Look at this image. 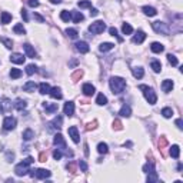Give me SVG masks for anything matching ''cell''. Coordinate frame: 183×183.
Segmentation results:
<instances>
[{"mask_svg": "<svg viewBox=\"0 0 183 183\" xmlns=\"http://www.w3.org/2000/svg\"><path fill=\"white\" fill-rule=\"evenodd\" d=\"M109 85H110V89L113 92V94H120L126 89V80L122 77H118V76H113L109 80Z\"/></svg>", "mask_w": 183, "mask_h": 183, "instance_id": "cell-1", "label": "cell"}, {"mask_svg": "<svg viewBox=\"0 0 183 183\" xmlns=\"http://www.w3.org/2000/svg\"><path fill=\"white\" fill-rule=\"evenodd\" d=\"M34 160H33V157H26L22 163H19L16 167H14V173L17 175V176H25V175H27L30 170H29V166L33 163Z\"/></svg>", "mask_w": 183, "mask_h": 183, "instance_id": "cell-2", "label": "cell"}, {"mask_svg": "<svg viewBox=\"0 0 183 183\" xmlns=\"http://www.w3.org/2000/svg\"><path fill=\"white\" fill-rule=\"evenodd\" d=\"M140 90H143V94H144V97H146V100L149 102V105H155V103L157 102V96H156V93H155V90H153L152 87L142 85L140 86Z\"/></svg>", "mask_w": 183, "mask_h": 183, "instance_id": "cell-3", "label": "cell"}, {"mask_svg": "<svg viewBox=\"0 0 183 183\" xmlns=\"http://www.w3.org/2000/svg\"><path fill=\"white\" fill-rule=\"evenodd\" d=\"M152 27H153V30L156 33H159V34H169V27H167V25L166 23H163V22H153L152 23Z\"/></svg>", "mask_w": 183, "mask_h": 183, "instance_id": "cell-4", "label": "cell"}, {"mask_svg": "<svg viewBox=\"0 0 183 183\" xmlns=\"http://www.w3.org/2000/svg\"><path fill=\"white\" fill-rule=\"evenodd\" d=\"M106 30V25L103 22H94L89 26V32L93 33V34H100Z\"/></svg>", "mask_w": 183, "mask_h": 183, "instance_id": "cell-5", "label": "cell"}, {"mask_svg": "<svg viewBox=\"0 0 183 183\" xmlns=\"http://www.w3.org/2000/svg\"><path fill=\"white\" fill-rule=\"evenodd\" d=\"M30 176L32 177H36V179H49L52 176V172L46 169H36V170H30Z\"/></svg>", "mask_w": 183, "mask_h": 183, "instance_id": "cell-6", "label": "cell"}, {"mask_svg": "<svg viewBox=\"0 0 183 183\" xmlns=\"http://www.w3.org/2000/svg\"><path fill=\"white\" fill-rule=\"evenodd\" d=\"M16 119L12 118V116H7L4 120H3V127H4V130H13L14 127H16Z\"/></svg>", "mask_w": 183, "mask_h": 183, "instance_id": "cell-7", "label": "cell"}, {"mask_svg": "<svg viewBox=\"0 0 183 183\" xmlns=\"http://www.w3.org/2000/svg\"><path fill=\"white\" fill-rule=\"evenodd\" d=\"M67 133H69V136L72 137V140L74 142V143H79L80 142V136H79V130L76 126H70L69 127V130H67Z\"/></svg>", "mask_w": 183, "mask_h": 183, "instance_id": "cell-8", "label": "cell"}, {"mask_svg": "<svg viewBox=\"0 0 183 183\" xmlns=\"http://www.w3.org/2000/svg\"><path fill=\"white\" fill-rule=\"evenodd\" d=\"M10 60H12V63H16V65H23L25 60H26V57H25L23 54H20V53H13V54L10 56Z\"/></svg>", "mask_w": 183, "mask_h": 183, "instance_id": "cell-9", "label": "cell"}, {"mask_svg": "<svg viewBox=\"0 0 183 183\" xmlns=\"http://www.w3.org/2000/svg\"><path fill=\"white\" fill-rule=\"evenodd\" d=\"M82 92L85 93L86 96H93L94 92H96V89H94V86L90 85V83H85L83 87H82Z\"/></svg>", "mask_w": 183, "mask_h": 183, "instance_id": "cell-10", "label": "cell"}, {"mask_svg": "<svg viewBox=\"0 0 183 183\" xmlns=\"http://www.w3.org/2000/svg\"><path fill=\"white\" fill-rule=\"evenodd\" d=\"M53 143L56 144V146H60V147H62V150H63V149H66V142H65V139H63V136H62L60 133L54 136V139H53Z\"/></svg>", "mask_w": 183, "mask_h": 183, "instance_id": "cell-11", "label": "cell"}, {"mask_svg": "<svg viewBox=\"0 0 183 183\" xmlns=\"http://www.w3.org/2000/svg\"><path fill=\"white\" fill-rule=\"evenodd\" d=\"M63 110H65V115H67L69 118L73 116V113H74V103L73 102H67L63 107Z\"/></svg>", "mask_w": 183, "mask_h": 183, "instance_id": "cell-12", "label": "cell"}, {"mask_svg": "<svg viewBox=\"0 0 183 183\" xmlns=\"http://www.w3.org/2000/svg\"><path fill=\"white\" fill-rule=\"evenodd\" d=\"M144 39H146V34H144V32H142V30H139V32L133 36V43H137V45H140V43H143Z\"/></svg>", "mask_w": 183, "mask_h": 183, "instance_id": "cell-13", "label": "cell"}, {"mask_svg": "<svg viewBox=\"0 0 183 183\" xmlns=\"http://www.w3.org/2000/svg\"><path fill=\"white\" fill-rule=\"evenodd\" d=\"M74 46H76V50L80 52V53H87L89 52V45H87L86 42H77Z\"/></svg>", "mask_w": 183, "mask_h": 183, "instance_id": "cell-14", "label": "cell"}, {"mask_svg": "<svg viewBox=\"0 0 183 183\" xmlns=\"http://www.w3.org/2000/svg\"><path fill=\"white\" fill-rule=\"evenodd\" d=\"M49 94H50L53 99H56V100L62 99V96H63V94H62V90H60V87H53V89H50Z\"/></svg>", "mask_w": 183, "mask_h": 183, "instance_id": "cell-15", "label": "cell"}, {"mask_svg": "<svg viewBox=\"0 0 183 183\" xmlns=\"http://www.w3.org/2000/svg\"><path fill=\"white\" fill-rule=\"evenodd\" d=\"M162 89H163L164 93H169V92H172V89H173V82H172V80H169V79L163 80V83H162Z\"/></svg>", "mask_w": 183, "mask_h": 183, "instance_id": "cell-16", "label": "cell"}, {"mask_svg": "<svg viewBox=\"0 0 183 183\" xmlns=\"http://www.w3.org/2000/svg\"><path fill=\"white\" fill-rule=\"evenodd\" d=\"M119 115L120 116H123V118H129L132 115V109L129 105H123L122 106V109H120V112H119Z\"/></svg>", "mask_w": 183, "mask_h": 183, "instance_id": "cell-17", "label": "cell"}, {"mask_svg": "<svg viewBox=\"0 0 183 183\" xmlns=\"http://www.w3.org/2000/svg\"><path fill=\"white\" fill-rule=\"evenodd\" d=\"M23 47H25V52H26V56H27V57H32V59H34V57H36V52H34V49H33V47L29 45V43H26V45L23 46Z\"/></svg>", "mask_w": 183, "mask_h": 183, "instance_id": "cell-18", "label": "cell"}, {"mask_svg": "<svg viewBox=\"0 0 183 183\" xmlns=\"http://www.w3.org/2000/svg\"><path fill=\"white\" fill-rule=\"evenodd\" d=\"M150 49H152V52H153V53H162L164 50V46L162 45V43H157V42H155V43H152Z\"/></svg>", "mask_w": 183, "mask_h": 183, "instance_id": "cell-19", "label": "cell"}, {"mask_svg": "<svg viewBox=\"0 0 183 183\" xmlns=\"http://www.w3.org/2000/svg\"><path fill=\"white\" fill-rule=\"evenodd\" d=\"M57 103H49V102H46L45 103V109L47 113H54V112H57Z\"/></svg>", "mask_w": 183, "mask_h": 183, "instance_id": "cell-20", "label": "cell"}, {"mask_svg": "<svg viewBox=\"0 0 183 183\" xmlns=\"http://www.w3.org/2000/svg\"><path fill=\"white\" fill-rule=\"evenodd\" d=\"M36 89H37V85H36L34 82H27V83H25V86H23V90H25V92H29V93L34 92Z\"/></svg>", "mask_w": 183, "mask_h": 183, "instance_id": "cell-21", "label": "cell"}, {"mask_svg": "<svg viewBox=\"0 0 183 183\" xmlns=\"http://www.w3.org/2000/svg\"><path fill=\"white\" fill-rule=\"evenodd\" d=\"M52 124H54V126H53L54 129H62V126H63V118H62V116H59V115H57L56 118L53 119Z\"/></svg>", "mask_w": 183, "mask_h": 183, "instance_id": "cell-22", "label": "cell"}, {"mask_svg": "<svg viewBox=\"0 0 183 183\" xmlns=\"http://www.w3.org/2000/svg\"><path fill=\"white\" fill-rule=\"evenodd\" d=\"M142 10H143V13L146 14V16H150V17H152V16H156V14H157L156 9H155V7H150V6H144Z\"/></svg>", "mask_w": 183, "mask_h": 183, "instance_id": "cell-23", "label": "cell"}, {"mask_svg": "<svg viewBox=\"0 0 183 183\" xmlns=\"http://www.w3.org/2000/svg\"><path fill=\"white\" fill-rule=\"evenodd\" d=\"M39 92H40V94H47V93L50 92V86H49V83H46V82L40 83L39 85Z\"/></svg>", "mask_w": 183, "mask_h": 183, "instance_id": "cell-24", "label": "cell"}, {"mask_svg": "<svg viewBox=\"0 0 183 183\" xmlns=\"http://www.w3.org/2000/svg\"><path fill=\"white\" fill-rule=\"evenodd\" d=\"M132 73H133V76H135L136 79H142L143 77V74H144L142 67H133V69H132Z\"/></svg>", "mask_w": 183, "mask_h": 183, "instance_id": "cell-25", "label": "cell"}, {"mask_svg": "<svg viewBox=\"0 0 183 183\" xmlns=\"http://www.w3.org/2000/svg\"><path fill=\"white\" fill-rule=\"evenodd\" d=\"M170 156L172 157H175V159H177L179 157V155H180V149H179V146L177 144H173L172 147H170Z\"/></svg>", "mask_w": 183, "mask_h": 183, "instance_id": "cell-26", "label": "cell"}, {"mask_svg": "<svg viewBox=\"0 0 183 183\" xmlns=\"http://www.w3.org/2000/svg\"><path fill=\"white\" fill-rule=\"evenodd\" d=\"M96 103H97L99 106L107 105V97H106L103 93H99V94H97V99H96Z\"/></svg>", "mask_w": 183, "mask_h": 183, "instance_id": "cell-27", "label": "cell"}, {"mask_svg": "<svg viewBox=\"0 0 183 183\" xmlns=\"http://www.w3.org/2000/svg\"><path fill=\"white\" fill-rule=\"evenodd\" d=\"M72 19L74 23H80L82 20L85 19V16L80 13V12H72Z\"/></svg>", "mask_w": 183, "mask_h": 183, "instance_id": "cell-28", "label": "cell"}, {"mask_svg": "<svg viewBox=\"0 0 183 183\" xmlns=\"http://www.w3.org/2000/svg\"><path fill=\"white\" fill-rule=\"evenodd\" d=\"M0 19H1V23H3V25H7V23L12 22V14L7 13V12H3L1 16H0Z\"/></svg>", "mask_w": 183, "mask_h": 183, "instance_id": "cell-29", "label": "cell"}, {"mask_svg": "<svg viewBox=\"0 0 183 183\" xmlns=\"http://www.w3.org/2000/svg\"><path fill=\"white\" fill-rule=\"evenodd\" d=\"M113 47H115V45H113V43H102V45L99 46V50L105 53V52H109V50H112Z\"/></svg>", "mask_w": 183, "mask_h": 183, "instance_id": "cell-30", "label": "cell"}, {"mask_svg": "<svg viewBox=\"0 0 183 183\" xmlns=\"http://www.w3.org/2000/svg\"><path fill=\"white\" fill-rule=\"evenodd\" d=\"M33 137H34V132H33L32 129H26V130L23 132V139H25L26 142L32 140Z\"/></svg>", "mask_w": 183, "mask_h": 183, "instance_id": "cell-31", "label": "cell"}, {"mask_svg": "<svg viewBox=\"0 0 183 183\" xmlns=\"http://www.w3.org/2000/svg\"><path fill=\"white\" fill-rule=\"evenodd\" d=\"M27 103L25 102V100H22V99H17L16 100V103H14V107L17 109V110H23V109H26Z\"/></svg>", "mask_w": 183, "mask_h": 183, "instance_id": "cell-32", "label": "cell"}, {"mask_svg": "<svg viewBox=\"0 0 183 183\" xmlns=\"http://www.w3.org/2000/svg\"><path fill=\"white\" fill-rule=\"evenodd\" d=\"M97 152L100 155H106L107 152H109V147H107V144L106 143H99L97 144Z\"/></svg>", "mask_w": 183, "mask_h": 183, "instance_id": "cell-33", "label": "cell"}, {"mask_svg": "<svg viewBox=\"0 0 183 183\" xmlns=\"http://www.w3.org/2000/svg\"><path fill=\"white\" fill-rule=\"evenodd\" d=\"M60 19L63 20V22H69V20H72V13L67 12V10H63L60 13Z\"/></svg>", "mask_w": 183, "mask_h": 183, "instance_id": "cell-34", "label": "cell"}, {"mask_svg": "<svg viewBox=\"0 0 183 183\" xmlns=\"http://www.w3.org/2000/svg\"><path fill=\"white\" fill-rule=\"evenodd\" d=\"M150 66H152V69H153V72H156V73H159L162 70V65H160V62H157V60H153L150 63Z\"/></svg>", "mask_w": 183, "mask_h": 183, "instance_id": "cell-35", "label": "cell"}, {"mask_svg": "<svg viewBox=\"0 0 183 183\" xmlns=\"http://www.w3.org/2000/svg\"><path fill=\"white\" fill-rule=\"evenodd\" d=\"M122 32L124 34H132L133 33V27L129 25V23H123V26H122Z\"/></svg>", "mask_w": 183, "mask_h": 183, "instance_id": "cell-36", "label": "cell"}, {"mask_svg": "<svg viewBox=\"0 0 183 183\" xmlns=\"http://www.w3.org/2000/svg\"><path fill=\"white\" fill-rule=\"evenodd\" d=\"M66 34H67L70 39H77V36H79V33L76 29H67V30H66Z\"/></svg>", "mask_w": 183, "mask_h": 183, "instance_id": "cell-37", "label": "cell"}, {"mask_svg": "<svg viewBox=\"0 0 183 183\" xmlns=\"http://www.w3.org/2000/svg\"><path fill=\"white\" fill-rule=\"evenodd\" d=\"M22 76V70L20 69H12L10 70V77L12 79H19Z\"/></svg>", "mask_w": 183, "mask_h": 183, "instance_id": "cell-38", "label": "cell"}, {"mask_svg": "<svg viewBox=\"0 0 183 183\" xmlns=\"http://www.w3.org/2000/svg\"><path fill=\"white\" fill-rule=\"evenodd\" d=\"M13 30H14V33H17V34H25L26 33V30H25V27H23V25H16V26L13 27Z\"/></svg>", "mask_w": 183, "mask_h": 183, "instance_id": "cell-39", "label": "cell"}, {"mask_svg": "<svg viewBox=\"0 0 183 183\" xmlns=\"http://www.w3.org/2000/svg\"><path fill=\"white\" fill-rule=\"evenodd\" d=\"M162 115H163L166 119H169V118H172V116H173V110H172L170 107H164L163 110H162Z\"/></svg>", "mask_w": 183, "mask_h": 183, "instance_id": "cell-40", "label": "cell"}, {"mask_svg": "<svg viewBox=\"0 0 183 183\" xmlns=\"http://www.w3.org/2000/svg\"><path fill=\"white\" fill-rule=\"evenodd\" d=\"M157 180H159V177H157L156 172H150V173H149V176H147V183L157 182Z\"/></svg>", "mask_w": 183, "mask_h": 183, "instance_id": "cell-41", "label": "cell"}, {"mask_svg": "<svg viewBox=\"0 0 183 183\" xmlns=\"http://www.w3.org/2000/svg\"><path fill=\"white\" fill-rule=\"evenodd\" d=\"M143 172L144 173H150V172H155V166H153V163H146L143 166Z\"/></svg>", "mask_w": 183, "mask_h": 183, "instance_id": "cell-42", "label": "cell"}, {"mask_svg": "<svg viewBox=\"0 0 183 183\" xmlns=\"http://www.w3.org/2000/svg\"><path fill=\"white\" fill-rule=\"evenodd\" d=\"M0 42H1L3 45L6 46L7 49H12V47H13V42H12L10 39H6V37H1V39H0Z\"/></svg>", "mask_w": 183, "mask_h": 183, "instance_id": "cell-43", "label": "cell"}, {"mask_svg": "<svg viewBox=\"0 0 183 183\" xmlns=\"http://www.w3.org/2000/svg\"><path fill=\"white\" fill-rule=\"evenodd\" d=\"M36 72H37V67H36L34 65H29L26 67V73L29 74V76H32L33 73H36Z\"/></svg>", "mask_w": 183, "mask_h": 183, "instance_id": "cell-44", "label": "cell"}, {"mask_svg": "<svg viewBox=\"0 0 183 183\" xmlns=\"http://www.w3.org/2000/svg\"><path fill=\"white\" fill-rule=\"evenodd\" d=\"M167 62H169L172 66H177V59H176V56H173V54H167Z\"/></svg>", "mask_w": 183, "mask_h": 183, "instance_id": "cell-45", "label": "cell"}, {"mask_svg": "<svg viewBox=\"0 0 183 183\" xmlns=\"http://www.w3.org/2000/svg\"><path fill=\"white\" fill-rule=\"evenodd\" d=\"M77 4H79V7H80V9H86V7H92V3H90V1H87V0H83V1H79Z\"/></svg>", "mask_w": 183, "mask_h": 183, "instance_id": "cell-46", "label": "cell"}, {"mask_svg": "<svg viewBox=\"0 0 183 183\" xmlns=\"http://www.w3.org/2000/svg\"><path fill=\"white\" fill-rule=\"evenodd\" d=\"M53 157H54L56 160H60V159H62V149H56V150L53 152Z\"/></svg>", "mask_w": 183, "mask_h": 183, "instance_id": "cell-47", "label": "cell"}, {"mask_svg": "<svg viewBox=\"0 0 183 183\" xmlns=\"http://www.w3.org/2000/svg\"><path fill=\"white\" fill-rule=\"evenodd\" d=\"M82 76H83V72H82V70H76V72L73 73L72 79H73V80H74V82H76V80H77V79H80V77H82Z\"/></svg>", "mask_w": 183, "mask_h": 183, "instance_id": "cell-48", "label": "cell"}, {"mask_svg": "<svg viewBox=\"0 0 183 183\" xmlns=\"http://www.w3.org/2000/svg\"><path fill=\"white\" fill-rule=\"evenodd\" d=\"M109 33H110L112 36H116V37H118V39H119V42H122V37H119L118 30H116L115 27H110V29H109Z\"/></svg>", "mask_w": 183, "mask_h": 183, "instance_id": "cell-49", "label": "cell"}, {"mask_svg": "<svg viewBox=\"0 0 183 183\" xmlns=\"http://www.w3.org/2000/svg\"><path fill=\"white\" fill-rule=\"evenodd\" d=\"M166 144H167V140H166V137H160V140H159V147H160V149H163Z\"/></svg>", "mask_w": 183, "mask_h": 183, "instance_id": "cell-50", "label": "cell"}, {"mask_svg": "<svg viewBox=\"0 0 183 183\" xmlns=\"http://www.w3.org/2000/svg\"><path fill=\"white\" fill-rule=\"evenodd\" d=\"M79 166H80L82 172H87V164H86L85 160H80V162H79Z\"/></svg>", "mask_w": 183, "mask_h": 183, "instance_id": "cell-51", "label": "cell"}, {"mask_svg": "<svg viewBox=\"0 0 183 183\" xmlns=\"http://www.w3.org/2000/svg\"><path fill=\"white\" fill-rule=\"evenodd\" d=\"M113 127H115L116 130H120V129H122V123H120V120H115V122H113Z\"/></svg>", "mask_w": 183, "mask_h": 183, "instance_id": "cell-52", "label": "cell"}, {"mask_svg": "<svg viewBox=\"0 0 183 183\" xmlns=\"http://www.w3.org/2000/svg\"><path fill=\"white\" fill-rule=\"evenodd\" d=\"M27 3H29V6L30 7H37L39 6V0H29Z\"/></svg>", "mask_w": 183, "mask_h": 183, "instance_id": "cell-53", "label": "cell"}, {"mask_svg": "<svg viewBox=\"0 0 183 183\" xmlns=\"http://www.w3.org/2000/svg\"><path fill=\"white\" fill-rule=\"evenodd\" d=\"M96 124H97V122H93V123H89L87 126H86V129H87V130H92V129H96Z\"/></svg>", "mask_w": 183, "mask_h": 183, "instance_id": "cell-54", "label": "cell"}, {"mask_svg": "<svg viewBox=\"0 0 183 183\" xmlns=\"http://www.w3.org/2000/svg\"><path fill=\"white\" fill-rule=\"evenodd\" d=\"M22 17H23V20H25V22H27V20H29V16H27V12L26 10H25V9H23V10H22Z\"/></svg>", "mask_w": 183, "mask_h": 183, "instance_id": "cell-55", "label": "cell"}, {"mask_svg": "<svg viewBox=\"0 0 183 183\" xmlns=\"http://www.w3.org/2000/svg\"><path fill=\"white\" fill-rule=\"evenodd\" d=\"M176 126H177V127H179V129H180V130H182V129H183L182 119H176Z\"/></svg>", "mask_w": 183, "mask_h": 183, "instance_id": "cell-56", "label": "cell"}, {"mask_svg": "<svg viewBox=\"0 0 183 183\" xmlns=\"http://www.w3.org/2000/svg\"><path fill=\"white\" fill-rule=\"evenodd\" d=\"M67 170H70L72 173H74V163H67Z\"/></svg>", "mask_w": 183, "mask_h": 183, "instance_id": "cell-57", "label": "cell"}, {"mask_svg": "<svg viewBox=\"0 0 183 183\" xmlns=\"http://www.w3.org/2000/svg\"><path fill=\"white\" fill-rule=\"evenodd\" d=\"M34 19L37 20V22H40V23H43V22H45V19H43L42 16H39V14H36V13H34Z\"/></svg>", "mask_w": 183, "mask_h": 183, "instance_id": "cell-58", "label": "cell"}, {"mask_svg": "<svg viewBox=\"0 0 183 183\" xmlns=\"http://www.w3.org/2000/svg\"><path fill=\"white\" fill-rule=\"evenodd\" d=\"M97 14H99L97 9H90V16H97Z\"/></svg>", "mask_w": 183, "mask_h": 183, "instance_id": "cell-59", "label": "cell"}, {"mask_svg": "<svg viewBox=\"0 0 183 183\" xmlns=\"http://www.w3.org/2000/svg\"><path fill=\"white\" fill-rule=\"evenodd\" d=\"M46 159H47V156H46L45 153H40V156H39V160H40V162H46Z\"/></svg>", "mask_w": 183, "mask_h": 183, "instance_id": "cell-60", "label": "cell"}, {"mask_svg": "<svg viewBox=\"0 0 183 183\" xmlns=\"http://www.w3.org/2000/svg\"><path fill=\"white\" fill-rule=\"evenodd\" d=\"M85 155L89 156V147H87V144H85Z\"/></svg>", "mask_w": 183, "mask_h": 183, "instance_id": "cell-61", "label": "cell"}, {"mask_svg": "<svg viewBox=\"0 0 183 183\" xmlns=\"http://www.w3.org/2000/svg\"><path fill=\"white\" fill-rule=\"evenodd\" d=\"M53 4H59V3H62V0H50Z\"/></svg>", "mask_w": 183, "mask_h": 183, "instance_id": "cell-62", "label": "cell"}]
</instances>
